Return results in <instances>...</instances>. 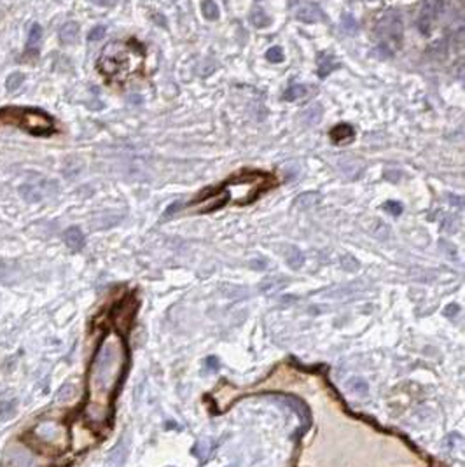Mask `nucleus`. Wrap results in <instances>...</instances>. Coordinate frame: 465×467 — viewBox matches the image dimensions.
<instances>
[{
  "label": "nucleus",
  "mask_w": 465,
  "mask_h": 467,
  "mask_svg": "<svg viewBox=\"0 0 465 467\" xmlns=\"http://www.w3.org/2000/svg\"><path fill=\"white\" fill-rule=\"evenodd\" d=\"M278 180L274 175L261 170H241L236 175L217 187H208L193 200V205H200L201 212H214L228 203L248 205L257 200L261 194L276 187Z\"/></svg>",
  "instance_id": "nucleus-1"
},
{
  "label": "nucleus",
  "mask_w": 465,
  "mask_h": 467,
  "mask_svg": "<svg viewBox=\"0 0 465 467\" xmlns=\"http://www.w3.org/2000/svg\"><path fill=\"white\" fill-rule=\"evenodd\" d=\"M145 65V47L137 39L117 40L105 46L97 67L109 83L124 84L140 75Z\"/></svg>",
  "instance_id": "nucleus-2"
},
{
  "label": "nucleus",
  "mask_w": 465,
  "mask_h": 467,
  "mask_svg": "<svg viewBox=\"0 0 465 467\" xmlns=\"http://www.w3.org/2000/svg\"><path fill=\"white\" fill-rule=\"evenodd\" d=\"M0 123H13L34 135H47L54 130V123L42 110L4 109L0 110Z\"/></svg>",
  "instance_id": "nucleus-3"
},
{
  "label": "nucleus",
  "mask_w": 465,
  "mask_h": 467,
  "mask_svg": "<svg viewBox=\"0 0 465 467\" xmlns=\"http://www.w3.org/2000/svg\"><path fill=\"white\" fill-rule=\"evenodd\" d=\"M296 20L305 21V23H318V21L324 20V13L320 11V7L315 6L310 2H301L294 9Z\"/></svg>",
  "instance_id": "nucleus-4"
},
{
  "label": "nucleus",
  "mask_w": 465,
  "mask_h": 467,
  "mask_svg": "<svg viewBox=\"0 0 465 467\" xmlns=\"http://www.w3.org/2000/svg\"><path fill=\"white\" fill-rule=\"evenodd\" d=\"M353 138H355L353 126H350V124H346V123L336 124V126L331 130V140L334 142L336 145L348 144V142H351Z\"/></svg>",
  "instance_id": "nucleus-5"
},
{
  "label": "nucleus",
  "mask_w": 465,
  "mask_h": 467,
  "mask_svg": "<svg viewBox=\"0 0 465 467\" xmlns=\"http://www.w3.org/2000/svg\"><path fill=\"white\" fill-rule=\"evenodd\" d=\"M336 67H338V61L334 60V56H332V54H325V53L318 54L317 68H318V75H320V77H325L327 73H331Z\"/></svg>",
  "instance_id": "nucleus-6"
},
{
  "label": "nucleus",
  "mask_w": 465,
  "mask_h": 467,
  "mask_svg": "<svg viewBox=\"0 0 465 467\" xmlns=\"http://www.w3.org/2000/svg\"><path fill=\"white\" fill-rule=\"evenodd\" d=\"M77 37H79V25L74 23V21H68V23H65L63 27L60 28V40L63 44L75 42Z\"/></svg>",
  "instance_id": "nucleus-7"
},
{
  "label": "nucleus",
  "mask_w": 465,
  "mask_h": 467,
  "mask_svg": "<svg viewBox=\"0 0 465 467\" xmlns=\"http://www.w3.org/2000/svg\"><path fill=\"white\" fill-rule=\"evenodd\" d=\"M63 238H65V244H67L72 251H79V249H82L84 237H82V233H80L79 227H70V229H67L65 231Z\"/></svg>",
  "instance_id": "nucleus-8"
},
{
  "label": "nucleus",
  "mask_w": 465,
  "mask_h": 467,
  "mask_svg": "<svg viewBox=\"0 0 465 467\" xmlns=\"http://www.w3.org/2000/svg\"><path fill=\"white\" fill-rule=\"evenodd\" d=\"M40 40H42V27L34 23L28 30V49H37Z\"/></svg>",
  "instance_id": "nucleus-9"
},
{
  "label": "nucleus",
  "mask_w": 465,
  "mask_h": 467,
  "mask_svg": "<svg viewBox=\"0 0 465 467\" xmlns=\"http://www.w3.org/2000/svg\"><path fill=\"white\" fill-rule=\"evenodd\" d=\"M250 21H252V25H255L257 28H264L271 23V18H269L262 9H255V11H252Z\"/></svg>",
  "instance_id": "nucleus-10"
},
{
  "label": "nucleus",
  "mask_w": 465,
  "mask_h": 467,
  "mask_svg": "<svg viewBox=\"0 0 465 467\" xmlns=\"http://www.w3.org/2000/svg\"><path fill=\"white\" fill-rule=\"evenodd\" d=\"M201 11H203L207 20H217L219 18V7L214 0H203L201 2Z\"/></svg>",
  "instance_id": "nucleus-11"
},
{
  "label": "nucleus",
  "mask_w": 465,
  "mask_h": 467,
  "mask_svg": "<svg viewBox=\"0 0 465 467\" xmlns=\"http://www.w3.org/2000/svg\"><path fill=\"white\" fill-rule=\"evenodd\" d=\"M23 83H25V75H23V73H21V72H14V73H11V75L7 77L6 88L9 91H16V90H20Z\"/></svg>",
  "instance_id": "nucleus-12"
},
{
  "label": "nucleus",
  "mask_w": 465,
  "mask_h": 467,
  "mask_svg": "<svg viewBox=\"0 0 465 467\" xmlns=\"http://www.w3.org/2000/svg\"><path fill=\"white\" fill-rule=\"evenodd\" d=\"M305 93H306V90L303 84H291L289 90L285 91V100H296V98L305 97Z\"/></svg>",
  "instance_id": "nucleus-13"
},
{
  "label": "nucleus",
  "mask_w": 465,
  "mask_h": 467,
  "mask_svg": "<svg viewBox=\"0 0 465 467\" xmlns=\"http://www.w3.org/2000/svg\"><path fill=\"white\" fill-rule=\"evenodd\" d=\"M318 200H320V196H318L317 193H306V194H303V196H299L296 203L299 205V208H308V207H313Z\"/></svg>",
  "instance_id": "nucleus-14"
},
{
  "label": "nucleus",
  "mask_w": 465,
  "mask_h": 467,
  "mask_svg": "<svg viewBox=\"0 0 465 467\" xmlns=\"http://www.w3.org/2000/svg\"><path fill=\"white\" fill-rule=\"evenodd\" d=\"M287 263L291 264L292 268H299L303 264V254L298 251V249L292 247L291 251L287 252Z\"/></svg>",
  "instance_id": "nucleus-15"
},
{
  "label": "nucleus",
  "mask_w": 465,
  "mask_h": 467,
  "mask_svg": "<svg viewBox=\"0 0 465 467\" xmlns=\"http://www.w3.org/2000/svg\"><path fill=\"white\" fill-rule=\"evenodd\" d=\"M266 58H268L269 61H273V63H280V61L284 60V51H282V47L273 46L271 49H268Z\"/></svg>",
  "instance_id": "nucleus-16"
},
{
  "label": "nucleus",
  "mask_w": 465,
  "mask_h": 467,
  "mask_svg": "<svg viewBox=\"0 0 465 467\" xmlns=\"http://www.w3.org/2000/svg\"><path fill=\"white\" fill-rule=\"evenodd\" d=\"M343 30L346 34H357V23L350 14H343Z\"/></svg>",
  "instance_id": "nucleus-17"
},
{
  "label": "nucleus",
  "mask_w": 465,
  "mask_h": 467,
  "mask_svg": "<svg viewBox=\"0 0 465 467\" xmlns=\"http://www.w3.org/2000/svg\"><path fill=\"white\" fill-rule=\"evenodd\" d=\"M105 32H107V28L102 27V25H98V27H95L93 30L89 32V35H87V39L91 40V42H97V40H102L105 35Z\"/></svg>",
  "instance_id": "nucleus-18"
},
{
  "label": "nucleus",
  "mask_w": 465,
  "mask_h": 467,
  "mask_svg": "<svg viewBox=\"0 0 465 467\" xmlns=\"http://www.w3.org/2000/svg\"><path fill=\"white\" fill-rule=\"evenodd\" d=\"M383 208L392 215H399L402 212V205L397 203V201H387V203L383 205Z\"/></svg>",
  "instance_id": "nucleus-19"
},
{
  "label": "nucleus",
  "mask_w": 465,
  "mask_h": 467,
  "mask_svg": "<svg viewBox=\"0 0 465 467\" xmlns=\"http://www.w3.org/2000/svg\"><path fill=\"white\" fill-rule=\"evenodd\" d=\"M93 4H97V6H109V0H91Z\"/></svg>",
  "instance_id": "nucleus-20"
}]
</instances>
